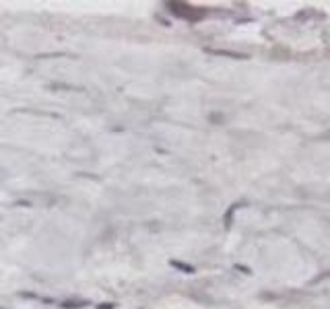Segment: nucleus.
I'll use <instances>...</instances> for the list:
<instances>
[{"mask_svg":"<svg viewBox=\"0 0 330 309\" xmlns=\"http://www.w3.org/2000/svg\"><path fill=\"white\" fill-rule=\"evenodd\" d=\"M99 309H114V305L112 303H103V305H99Z\"/></svg>","mask_w":330,"mask_h":309,"instance_id":"5","label":"nucleus"},{"mask_svg":"<svg viewBox=\"0 0 330 309\" xmlns=\"http://www.w3.org/2000/svg\"><path fill=\"white\" fill-rule=\"evenodd\" d=\"M215 56H229V58H237V60H246L248 56L246 54H237V52H225V50H208Z\"/></svg>","mask_w":330,"mask_h":309,"instance_id":"2","label":"nucleus"},{"mask_svg":"<svg viewBox=\"0 0 330 309\" xmlns=\"http://www.w3.org/2000/svg\"><path fill=\"white\" fill-rule=\"evenodd\" d=\"M169 9V13L177 19H184V21H190V23H198L206 17V9H200V7H192V5H186V3H167L165 5Z\"/></svg>","mask_w":330,"mask_h":309,"instance_id":"1","label":"nucleus"},{"mask_svg":"<svg viewBox=\"0 0 330 309\" xmlns=\"http://www.w3.org/2000/svg\"><path fill=\"white\" fill-rule=\"evenodd\" d=\"M237 208H239V204H231V208L225 212V219H223V221H225V229L231 227V223H233V214H235Z\"/></svg>","mask_w":330,"mask_h":309,"instance_id":"4","label":"nucleus"},{"mask_svg":"<svg viewBox=\"0 0 330 309\" xmlns=\"http://www.w3.org/2000/svg\"><path fill=\"white\" fill-rule=\"evenodd\" d=\"M169 264H171L173 268H177V270L186 272V274H192V272H194V266H190V264H184V262H179V260H171Z\"/></svg>","mask_w":330,"mask_h":309,"instance_id":"3","label":"nucleus"}]
</instances>
